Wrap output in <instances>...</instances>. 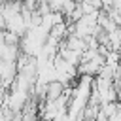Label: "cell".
<instances>
[{
	"label": "cell",
	"mask_w": 121,
	"mask_h": 121,
	"mask_svg": "<svg viewBox=\"0 0 121 121\" xmlns=\"http://www.w3.org/2000/svg\"><path fill=\"white\" fill-rule=\"evenodd\" d=\"M64 85L59 81V79H53V81H47L45 87H43V93H45V102H55L59 100L62 95H64Z\"/></svg>",
	"instance_id": "obj_1"
},
{
	"label": "cell",
	"mask_w": 121,
	"mask_h": 121,
	"mask_svg": "<svg viewBox=\"0 0 121 121\" xmlns=\"http://www.w3.org/2000/svg\"><path fill=\"white\" fill-rule=\"evenodd\" d=\"M19 36L17 34H13V32H9V30H4V43L6 45H19Z\"/></svg>",
	"instance_id": "obj_2"
},
{
	"label": "cell",
	"mask_w": 121,
	"mask_h": 121,
	"mask_svg": "<svg viewBox=\"0 0 121 121\" xmlns=\"http://www.w3.org/2000/svg\"><path fill=\"white\" fill-rule=\"evenodd\" d=\"M38 121H43V119H38Z\"/></svg>",
	"instance_id": "obj_3"
}]
</instances>
